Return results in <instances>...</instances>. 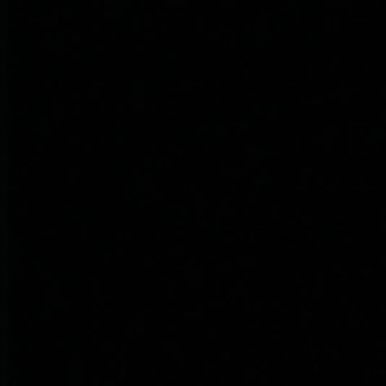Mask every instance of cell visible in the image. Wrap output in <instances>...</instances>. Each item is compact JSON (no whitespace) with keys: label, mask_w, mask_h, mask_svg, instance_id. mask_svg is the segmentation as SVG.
<instances>
[]
</instances>
